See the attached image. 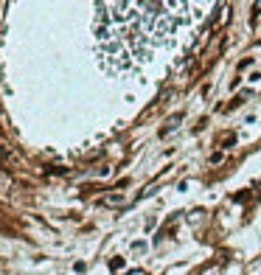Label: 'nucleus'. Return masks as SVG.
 Wrapping results in <instances>:
<instances>
[{
    "label": "nucleus",
    "instance_id": "f257e3e1",
    "mask_svg": "<svg viewBox=\"0 0 261 275\" xmlns=\"http://www.w3.org/2000/svg\"><path fill=\"white\" fill-rule=\"evenodd\" d=\"M199 3H96L93 45L107 73H132L149 65L160 51L180 45L183 34L203 20Z\"/></svg>",
    "mask_w": 261,
    "mask_h": 275
},
{
    "label": "nucleus",
    "instance_id": "f03ea898",
    "mask_svg": "<svg viewBox=\"0 0 261 275\" xmlns=\"http://www.w3.org/2000/svg\"><path fill=\"white\" fill-rule=\"evenodd\" d=\"M180 121H183V115H171L169 121H166V127L160 129V135H163V138H166V135H171L177 127H180Z\"/></svg>",
    "mask_w": 261,
    "mask_h": 275
}]
</instances>
